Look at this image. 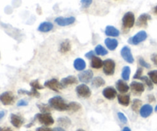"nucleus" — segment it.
<instances>
[{
    "instance_id": "obj_1",
    "label": "nucleus",
    "mask_w": 157,
    "mask_h": 131,
    "mask_svg": "<svg viewBox=\"0 0 157 131\" xmlns=\"http://www.w3.org/2000/svg\"><path fill=\"white\" fill-rule=\"evenodd\" d=\"M48 104L52 108L58 111H64L68 110V104H66L64 100L60 96H55L50 98Z\"/></svg>"
},
{
    "instance_id": "obj_2",
    "label": "nucleus",
    "mask_w": 157,
    "mask_h": 131,
    "mask_svg": "<svg viewBox=\"0 0 157 131\" xmlns=\"http://www.w3.org/2000/svg\"><path fill=\"white\" fill-rule=\"evenodd\" d=\"M135 24V15L132 12H127L124 15L122 18V25L124 29H130Z\"/></svg>"
},
{
    "instance_id": "obj_3",
    "label": "nucleus",
    "mask_w": 157,
    "mask_h": 131,
    "mask_svg": "<svg viewBox=\"0 0 157 131\" xmlns=\"http://www.w3.org/2000/svg\"><path fill=\"white\" fill-rule=\"evenodd\" d=\"M35 116H36L37 120H38L40 124H43L44 126H47V127L52 126L55 123V121H54L53 118H52L50 113L37 114Z\"/></svg>"
},
{
    "instance_id": "obj_4",
    "label": "nucleus",
    "mask_w": 157,
    "mask_h": 131,
    "mask_svg": "<svg viewBox=\"0 0 157 131\" xmlns=\"http://www.w3.org/2000/svg\"><path fill=\"white\" fill-rule=\"evenodd\" d=\"M115 67H116V64L113 59H106L104 61V64H103V71L107 76H111L114 74Z\"/></svg>"
},
{
    "instance_id": "obj_5",
    "label": "nucleus",
    "mask_w": 157,
    "mask_h": 131,
    "mask_svg": "<svg viewBox=\"0 0 157 131\" xmlns=\"http://www.w3.org/2000/svg\"><path fill=\"white\" fill-rule=\"evenodd\" d=\"M147 38V33L145 31H140L136 35H133V37L130 38L128 39V43L133 45H137L140 43L143 42Z\"/></svg>"
},
{
    "instance_id": "obj_6",
    "label": "nucleus",
    "mask_w": 157,
    "mask_h": 131,
    "mask_svg": "<svg viewBox=\"0 0 157 131\" xmlns=\"http://www.w3.org/2000/svg\"><path fill=\"white\" fill-rule=\"evenodd\" d=\"M76 93L79 98H88L91 96V91L85 84H79L76 87Z\"/></svg>"
},
{
    "instance_id": "obj_7",
    "label": "nucleus",
    "mask_w": 157,
    "mask_h": 131,
    "mask_svg": "<svg viewBox=\"0 0 157 131\" xmlns=\"http://www.w3.org/2000/svg\"><path fill=\"white\" fill-rule=\"evenodd\" d=\"M15 99V96L11 91H5L0 94V102L5 106L12 105Z\"/></svg>"
},
{
    "instance_id": "obj_8",
    "label": "nucleus",
    "mask_w": 157,
    "mask_h": 131,
    "mask_svg": "<svg viewBox=\"0 0 157 131\" xmlns=\"http://www.w3.org/2000/svg\"><path fill=\"white\" fill-rule=\"evenodd\" d=\"M44 87H48V88L51 89V90L54 91L55 92H57L58 93L59 91L61 89H62L63 87H61V84L59 81H58V79L56 78H52V79L48 80L44 82Z\"/></svg>"
},
{
    "instance_id": "obj_9",
    "label": "nucleus",
    "mask_w": 157,
    "mask_h": 131,
    "mask_svg": "<svg viewBox=\"0 0 157 131\" xmlns=\"http://www.w3.org/2000/svg\"><path fill=\"white\" fill-rule=\"evenodd\" d=\"M121 57L124 58V61L130 64H133L134 61V58H133V55H132L131 50H130V47L128 46H124L121 51Z\"/></svg>"
},
{
    "instance_id": "obj_10",
    "label": "nucleus",
    "mask_w": 157,
    "mask_h": 131,
    "mask_svg": "<svg viewBox=\"0 0 157 131\" xmlns=\"http://www.w3.org/2000/svg\"><path fill=\"white\" fill-rule=\"evenodd\" d=\"M94 77V73L91 70H85L81 71L78 75V80L84 84H87L92 81Z\"/></svg>"
},
{
    "instance_id": "obj_11",
    "label": "nucleus",
    "mask_w": 157,
    "mask_h": 131,
    "mask_svg": "<svg viewBox=\"0 0 157 131\" xmlns=\"http://www.w3.org/2000/svg\"><path fill=\"white\" fill-rule=\"evenodd\" d=\"M130 87L131 88L133 93L136 95L141 94L145 91V85L143 83L138 82V81H134L133 82H131Z\"/></svg>"
},
{
    "instance_id": "obj_12",
    "label": "nucleus",
    "mask_w": 157,
    "mask_h": 131,
    "mask_svg": "<svg viewBox=\"0 0 157 131\" xmlns=\"http://www.w3.org/2000/svg\"><path fill=\"white\" fill-rule=\"evenodd\" d=\"M55 23L58 25L59 26H67L73 24L75 21V17H67V18H64V17H58L55 19Z\"/></svg>"
},
{
    "instance_id": "obj_13",
    "label": "nucleus",
    "mask_w": 157,
    "mask_h": 131,
    "mask_svg": "<svg viewBox=\"0 0 157 131\" xmlns=\"http://www.w3.org/2000/svg\"><path fill=\"white\" fill-rule=\"evenodd\" d=\"M10 122L15 128H20L23 125L25 121L22 117H21L20 115L12 114L10 115Z\"/></svg>"
},
{
    "instance_id": "obj_14",
    "label": "nucleus",
    "mask_w": 157,
    "mask_h": 131,
    "mask_svg": "<svg viewBox=\"0 0 157 131\" xmlns=\"http://www.w3.org/2000/svg\"><path fill=\"white\" fill-rule=\"evenodd\" d=\"M102 94L106 99L113 100L117 96V90L114 87H107L103 90Z\"/></svg>"
},
{
    "instance_id": "obj_15",
    "label": "nucleus",
    "mask_w": 157,
    "mask_h": 131,
    "mask_svg": "<svg viewBox=\"0 0 157 131\" xmlns=\"http://www.w3.org/2000/svg\"><path fill=\"white\" fill-rule=\"evenodd\" d=\"M151 15L147 13L141 14L137 18L136 25L138 27H147L148 25V21L151 20Z\"/></svg>"
},
{
    "instance_id": "obj_16",
    "label": "nucleus",
    "mask_w": 157,
    "mask_h": 131,
    "mask_svg": "<svg viewBox=\"0 0 157 131\" xmlns=\"http://www.w3.org/2000/svg\"><path fill=\"white\" fill-rule=\"evenodd\" d=\"M153 108L150 104H144L140 110V115L144 118H147L153 114Z\"/></svg>"
},
{
    "instance_id": "obj_17",
    "label": "nucleus",
    "mask_w": 157,
    "mask_h": 131,
    "mask_svg": "<svg viewBox=\"0 0 157 131\" xmlns=\"http://www.w3.org/2000/svg\"><path fill=\"white\" fill-rule=\"evenodd\" d=\"M78 81V80L77 79L76 77L73 76V75H70V76H67L66 78H64L61 79V87L63 88L64 87H67L69 85H72V84H77Z\"/></svg>"
},
{
    "instance_id": "obj_18",
    "label": "nucleus",
    "mask_w": 157,
    "mask_h": 131,
    "mask_svg": "<svg viewBox=\"0 0 157 131\" xmlns=\"http://www.w3.org/2000/svg\"><path fill=\"white\" fill-rule=\"evenodd\" d=\"M116 88L121 94H125L130 90V86L124 80H118L116 82Z\"/></svg>"
},
{
    "instance_id": "obj_19",
    "label": "nucleus",
    "mask_w": 157,
    "mask_h": 131,
    "mask_svg": "<svg viewBox=\"0 0 157 131\" xmlns=\"http://www.w3.org/2000/svg\"><path fill=\"white\" fill-rule=\"evenodd\" d=\"M104 43H105L106 46H107V48L110 51H114L117 48L118 44H119L118 41L116 38H107L104 41Z\"/></svg>"
},
{
    "instance_id": "obj_20",
    "label": "nucleus",
    "mask_w": 157,
    "mask_h": 131,
    "mask_svg": "<svg viewBox=\"0 0 157 131\" xmlns=\"http://www.w3.org/2000/svg\"><path fill=\"white\" fill-rule=\"evenodd\" d=\"M54 25L50 21H44L41 23L38 28V30L41 32H48L53 29Z\"/></svg>"
},
{
    "instance_id": "obj_21",
    "label": "nucleus",
    "mask_w": 157,
    "mask_h": 131,
    "mask_svg": "<svg viewBox=\"0 0 157 131\" xmlns=\"http://www.w3.org/2000/svg\"><path fill=\"white\" fill-rule=\"evenodd\" d=\"M74 67H75L77 71H83L86 67V62L84 61V59H82V58H76V59L75 60V61H74Z\"/></svg>"
},
{
    "instance_id": "obj_22",
    "label": "nucleus",
    "mask_w": 157,
    "mask_h": 131,
    "mask_svg": "<svg viewBox=\"0 0 157 131\" xmlns=\"http://www.w3.org/2000/svg\"><path fill=\"white\" fill-rule=\"evenodd\" d=\"M117 100L120 104L124 106V107H127L130 103V96L129 94H121L117 95Z\"/></svg>"
},
{
    "instance_id": "obj_23",
    "label": "nucleus",
    "mask_w": 157,
    "mask_h": 131,
    "mask_svg": "<svg viewBox=\"0 0 157 131\" xmlns=\"http://www.w3.org/2000/svg\"><path fill=\"white\" fill-rule=\"evenodd\" d=\"M106 35L110 37H118L120 35V31L112 25H107L105 29Z\"/></svg>"
},
{
    "instance_id": "obj_24",
    "label": "nucleus",
    "mask_w": 157,
    "mask_h": 131,
    "mask_svg": "<svg viewBox=\"0 0 157 131\" xmlns=\"http://www.w3.org/2000/svg\"><path fill=\"white\" fill-rule=\"evenodd\" d=\"M71 48V41L68 39H65L61 43L59 46V52L61 53H67Z\"/></svg>"
},
{
    "instance_id": "obj_25",
    "label": "nucleus",
    "mask_w": 157,
    "mask_h": 131,
    "mask_svg": "<svg viewBox=\"0 0 157 131\" xmlns=\"http://www.w3.org/2000/svg\"><path fill=\"white\" fill-rule=\"evenodd\" d=\"M103 64H104V61L99 57L95 56L90 60V66L94 69H100L103 67Z\"/></svg>"
},
{
    "instance_id": "obj_26",
    "label": "nucleus",
    "mask_w": 157,
    "mask_h": 131,
    "mask_svg": "<svg viewBox=\"0 0 157 131\" xmlns=\"http://www.w3.org/2000/svg\"><path fill=\"white\" fill-rule=\"evenodd\" d=\"M58 124L61 127H68L71 124V121L67 117H61L58 119Z\"/></svg>"
},
{
    "instance_id": "obj_27",
    "label": "nucleus",
    "mask_w": 157,
    "mask_h": 131,
    "mask_svg": "<svg viewBox=\"0 0 157 131\" xmlns=\"http://www.w3.org/2000/svg\"><path fill=\"white\" fill-rule=\"evenodd\" d=\"M91 84L94 87H101L105 84V81L101 77H95L92 79Z\"/></svg>"
},
{
    "instance_id": "obj_28",
    "label": "nucleus",
    "mask_w": 157,
    "mask_h": 131,
    "mask_svg": "<svg viewBox=\"0 0 157 131\" xmlns=\"http://www.w3.org/2000/svg\"><path fill=\"white\" fill-rule=\"evenodd\" d=\"M130 73H131V70L129 66H125L124 67L122 70V73H121V77L124 81H129L130 77Z\"/></svg>"
},
{
    "instance_id": "obj_29",
    "label": "nucleus",
    "mask_w": 157,
    "mask_h": 131,
    "mask_svg": "<svg viewBox=\"0 0 157 131\" xmlns=\"http://www.w3.org/2000/svg\"><path fill=\"white\" fill-rule=\"evenodd\" d=\"M132 110L135 113H140V110L142 107V101L139 99H134L132 104Z\"/></svg>"
},
{
    "instance_id": "obj_30",
    "label": "nucleus",
    "mask_w": 157,
    "mask_h": 131,
    "mask_svg": "<svg viewBox=\"0 0 157 131\" xmlns=\"http://www.w3.org/2000/svg\"><path fill=\"white\" fill-rule=\"evenodd\" d=\"M94 52L96 53V55H101V56H104V55H107L108 54V52H107V49L103 47L101 44H98L95 47Z\"/></svg>"
},
{
    "instance_id": "obj_31",
    "label": "nucleus",
    "mask_w": 157,
    "mask_h": 131,
    "mask_svg": "<svg viewBox=\"0 0 157 131\" xmlns=\"http://www.w3.org/2000/svg\"><path fill=\"white\" fill-rule=\"evenodd\" d=\"M81 108V105L79 103L76 102V101H73V102H70L68 104V110L69 111L72 112H77Z\"/></svg>"
},
{
    "instance_id": "obj_32",
    "label": "nucleus",
    "mask_w": 157,
    "mask_h": 131,
    "mask_svg": "<svg viewBox=\"0 0 157 131\" xmlns=\"http://www.w3.org/2000/svg\"><path fill=\"white\" fill-rule=\"evenodd\" d=\"M37 107H38V108L39 109L41 113H50V111L52 110V107H50L49 104H38Z\"/></svg>"
},
{
    "instance_id": "obj_33",
    "label": "nucleus",
    "mask_w": 157,
    "mask_h": 131,
    "mask_svg": "<svg viewBox=\"0 0 157 131\" xmlns=\"http://www.w3.org/2000/svg\"><path fill=\"white\" fill-rule=\"evenodd\" d=\"M140 80H142V81H144V84H145L147 86V87H148L149 90H150V91L153 90V83L152 82V81L150 79V78H149V77L142 76Z\"/></svg>"
},
{
    "instance_id": "obj_34",
    "label": "nucleus",
    "mask_w": 157,
    "mask_h": 131,
    "mask_svg": "<svg viewBox=\"0 0 157 131\" xmlns=\"http://www.w3.org/2000/svg\"><path fill=\"white\" fill-rule=\"evenodd\" d=\"M148 76L153 84H157V70H153L148 72Z\"/></svg>"
},
{
    "instance_id": "obj_35",
    "label": "nucleus",
    "mask_w": 157,
    "mask_h": 131,
    "mask_svg": "<svg viewBox=\"0 0 157 131\" xmlns=\"http://www.w3.org/2000/svg\"><path fill=\"white\" fill-rule=\"evenodd\" d=\"M30 86L32 87V88H35L36 90H41V89L44 88V86L40 84L38 80H34V81H31Z\"/></svg>"
},
{
    "instance_id": "obj_36",
    "label": "nucleus",
    "mask_w": 157,
    "mask_h": 131,
    "mask_svg": "<svg viewBox=\"0 0 157 131\" xmlns=\"http://www.w3.org/2000/svg\"><path fill=\"white\" fill-rule=\"evenodd\" d=\"M138 62H139L140 67H142L150 68V67H151V66H150V64H149V63H147V61L144 59V58H142V57H140V58H138Z\"/></svg>"
},
{
    "instance_id": "obj_37",
    "label": "nucleus",
    "mask_w": 157,
    "mask_h": 131,
    "mask_svg": "<svg viewBox=\"0 0 157 131\" xmlns=\"http://www.w3.org/2000/svg\"><path fill=\"white\" fill-rule=\"evenodd\" d=\"M117 117H118V118H119L120 121H121V123H123V124H127V118L124 113H122V112H118Z\"/></svg>"
},
{
    "instance_id": "obj_38",
    "label": "nucleus",
    "mask_w": 157,
    "mask_h": 131,
    "mask_svg": "<svg viewBox=\"0 0 157 131\" xmlns=\"http://www.w3.org/2000/svg\"><path fill=\"white\" fill-rule=\"evenodd\" d=\"M143 67H138L137 70H136V74L133 76V79H140V78L142 77V74H143Z\"/></svg>"
},
{
    "instance_id": "obj_39",
    "label": "nucleus",
    "mask_w": 157,
    "mask_h": 131,
    "mask_svg": "<svg viewBox=\"0 0 157 131\" xmlns=\"http://www.w3.org/2000/svg\"><path fill=\"white\" fill-rule=\"evenodd\" d=\"M93 0H81V4L82 6V8L87 9L91 5Z\"/></svg>"
},
{
    "instance_id": "obj_40",
    "label": "nucleus",
    "mask_w": 157,
    "mask_h": 131,
    "mask_svg": "<svg viewBox=\"0 0 157 131\" xmlns=\"http://www.w3.org/2000/svg\"><path fill=\"white\" fill-rule=\"evenodd\" d=\"M28 104H29V102H28L26 100H20V101H18V103H17V106L18 107H25V106H28Z\"/></svg>"
},
{
    "instance_id": "obj_41",
    "label": "nucleus",
    "mask_w": 157,
    "mask_h": 131,
    "mask_svg": "<svg viewBox=\"0 0 157 131\" xmlns=\"http://www.w3.org/2000/svg\"><path fill=\"white\" fill-rule=\"evenodd\" d=\"M95 54L96 53H95V52H94V51H90V52H87V53L85 54V57L87 59L91 60L94 57H95Z\"/></svg>"
},
{
    "instance_id": "obj_42",
    "label": "nucleus",
    "mask_w": 157,
    "mask_h": 131,
    "mask_svg": "<svg viewBox=\"0 0 157 131\" xmlns=\"http://www.w3.org/2000/svg\"><path fill=\"white\" fill-rule=\"evenodd\" d=\"M36 131H54V130L49 128V127H38V128L36 129Z\"/></svg>"
},
{
    "instance_id": "obj_43",
    "label": "nucleus",
    "mask_w": 157,
    "mask_h": 131,
    "mask_svg": "<svg viewBox=\"0 0 157 131\" xmlns=\"http://www.w3.org/2000/svg\"><path fill=\"white\" fill-rule=\"evenodd\" d=\"M150 58H151V61H153V64L157 66V54H153Z\"/></svg>"
},
{
    "instance_id": "obj_44",
    "label": "nucleus",
    "mask_w": 157,
    "mask_h": 131,
    "mask_svg": "<svg viewBox=\"0 0 157 131\" xmlns=\"http://www.w3.org/2000/svg\"><path fill=\"white\" fill-rule=\"evenodd\" d=\"M36 120H37L36 116H35V117H34L33 119H32V122H30L29 124H27V125H26V127H27V128H29V127H32V126H33L34 124H35V121H36Z\"/></svg>"
},
{
    "instance_id": "obj_45",
    "label": "nucleus",
    "mask_w": 157,
    "mask_h": 131,
    "mask_svg": "<svg viewBox=\"0 0 157 131\" xmlns=\"http://www.w3.org/2000/svg\"><path fill=\"white\" fill-rule=\"evenodd\" d=\"M148 101H150V103L154 102L156 101V98H155V96L153 94H149L148 95Z\"/></svg>"
},
{
    "instance_id": "obj_46",
    "label": "nucleus",
    "mask_w": 157,
    "mask_h": 131,
    "mask_svg": "<svg viewBox=\"0 0 157 131\" xmlns=\"http://www.w3.org/2000/svg\"><path fill=\"white\" fill-rule=\"evenodd\" d=\"M0 131H12V129L10 128V127H0Z\"/></svg>"
},
{
    "instance_id": "obj_47",
    "label": "nucleus",
    "mask_w": 157,
    "mask_h": 131,
    "mask_svg": "<svg viewBox=\"0 0 157 131\" xmlns=\"http://www.w3.org/2000/svg\"><path fill=\"white\" fill-rule=\"evenodd\" d=\"M5 115H6V112L4 110H0V120L2 119L5 117Z\"/></svg>"
},
{
    "instance_id": "obj_48",
    "label": "nucleus",
    "mask_w": 157,
    "mask_h": 131,
    "mask_svg": "<svg viewBox=\"0 0 157 131\" xmlns=\"http://www.w3.org/2000/svg\"><path fill=\"white\" fill-rule=\"evenodd\" d=\"M54 131H65L64 128H62V127H55V129H54Z\"/></svg>"
},
{
    "instance_id": "obj_49",
    "label": "nucleus",
    "mask_w": 157,
    "mask_h": 131,
    "mask_svg": "<svg viewBox=\"0 0 157 131\" xmlns=\"http://www.w3.org/2000/svg\"><path fill=\"white\" fill-rule=\"evenodd\" d=\"M122 131H131V130H130V128H129L128 127H125L123 128Z\"/></svg>"
},
{
    "instance_id": "obj_50",
    "label": "nucleus",
    "mask_w": 157,
    "mask_h": 131,
    "mask_svg": "<svg viewBox=\"0 0 157 131\" xmlns=\"http://www.w3.org/2000/svg\"><path fill=\"white\" fill-rule=\"evenodd\" d=\"M153 12H154V13L156 14V15H157V6L154 7V9H153Z\"/></svg>"
},
{
    "instance_id": "obj_51",
    "label": "nucleus",
    "mask_w": 157,
    "mask_h": 131,
    "mask_svg": "<svg viewBox=\"0 0 157 131\" xmlns=\"http://www.w3.org/2000/svg\"><path fill=\"white\" fill-rule=\"evenodd\" d=\"M76 131H85V130H83V129H78Z\"/></svg>"
},
{
    "instance_id": "obj_52",
    "label": "nucleus",
    "mask_w": 157,
    "mask_h": 131,
    "mask_svg": "<svg viewBox=\"0 0 157 131\" xmlns=\"http://www.w3.org/2000/svg\"><path fill=\"white\" fill-rule=\"evenodd\" d=\"M155 111H156V112H157V104H156V107H155Z\"/></svg>"
}]
</instances>
